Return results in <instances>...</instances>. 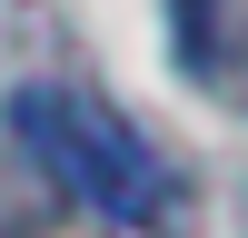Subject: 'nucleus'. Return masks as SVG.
<instances>
[{"mask_svg": "<svg viewBox=\"0 0 248 238\" xmlns=\"http://www.w3.org/2000/svg\"><path fill=\"white\" fill-rule=\"evenodd\" d=\"M10 139L40 159L50 189H70L79 208H90L99 228H119V238H169L179 208H189L179 169L99 89H79V79H30V89L10 99Z\"/></svg>", "mask_w": 248, "mask_h": 238, "instance_id": "obj_1", "label": "nucleus"}]
</instances>
